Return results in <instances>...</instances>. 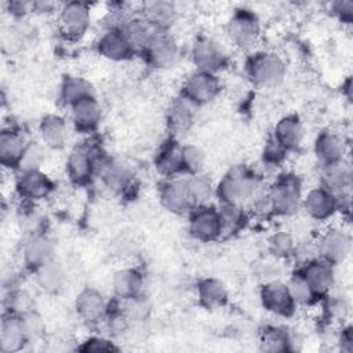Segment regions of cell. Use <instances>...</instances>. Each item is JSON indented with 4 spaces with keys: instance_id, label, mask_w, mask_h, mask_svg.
Listing matches in <instances>:
<instances>
[{
    "instance_id": "33",
    "label": "cell",
    "mask_w": 353,
    "mask_h": 353,
    "mask_svg": "<svg viewBox=\"0 0 353 353\" xmlns=\"http://www.w3.org/2000/svg\"><path fill=\"white\" fill-rule=\"evenodd\" d=\"M61 101L63 105L70 108L72 105L90 99V98H97V91L95 87L92 85L91 81L83 77L77 76H68L63 79L61 84Z\"/></svg>"
},
{
    "instance_id": "12",
    "label": "cell",
    "mask_w": 353,
    "mask_h": 353,
    "mask_svg": "<svg viewBox=\"0 0 353 353\" xmlns=\"http://www.w3.org/2000/svg\"><path fill=\"white\" fill-rule=\"evenodd\" d=\"M298 273L305 279L316 296L327 295L335 283L334 265L320 256L306 259Z\"/></svg>"
},
{
    "instance_id": "36",
    "label": "cell",
    "mask_w": 353,
    "mask_h": 353,
    "mask_svg": "<svg viewBox=\"0 0 353 353\" xmlns=\"http://www.w3.org/2000/svg\"><path fill=\"white\" fill-rule=\"evenodd\" d=\"M185 185L192 204V210L194 207L210 204L212 194H215V189L212 188L210 179L203 174L186 175Z\"/></svg>"
},
{
    "instance_id": "2",
    "label": "cell",
    "mask_w": 353,
    "mask_h": 353,
    "mask_svg": "<svg viewBox=\"0 0 353 353\" xmlns=\"http://www.w3.org/2000/svg\"><path fill=\"white\" fill-rule=\"evenodd\" d=\"M248 80L258 88H274L283 83L287 74L284 59L273 51H258L245 62Z\"/></svg>"
},
{
    "instance_id": "24",
    "label": "cell",
    "mask_w": 353,
    "mask_h": 353,
    "mask_svg": "<svg viewBox=\"0 0 353 353\" xmlns=\"http://www.w3.org/2000/svg\"><path fill=\"white\" fill-rule=\"evenodd\" d=\"M29 342L22 316L6 312L0 325V349L4 353H14Z\"/></svg>"
},
{
    "instance_id": "16",
    "label": "cell",
    "mask_w": 353,
    "mask_h": 353,
    "mask_svg": "<svg viewBox=\"0 0 353 353\" xmlns=\"http://www.w3.org/2000/svg\"><path fill=\"white\" fill-rule=\"evenodd\" d=\"M15 190L21 199L36 201L51 193L52 182L41 170L19 171L15 179Z\"/></svg>"
},
{
    "instance_id": "34",
    "label": "cell",
    "mask_w": 353,
    "mask_h": 353,
    "mask_svg": "<svg viewBox=\"0 0 353 353\" xmlns=\"http://www.w3.org/2000/svg\"><path fill=\"white\" fill-rule=\"evenodd\" d=\"M117 301V316L125 323L141 324L146 321L152 313V305L143 294Z\"/></svg>"
},
{
    "instance_id": "10",
    "label": "cell",
    "mask_w": 353,
    "mask_h": 353,
    "mask_svg": "<svg viewBox=\"0 0 353 353\" xmlns=\"http://www.w3.org/2000/svg\"><path fill=\"white\" fill-rule=\"evenodd\" d=\"M259 298L265 310L279 317L292 316L298 306L287 287V283L281 280L266 281L261 287Z\"/></svg>"
},
{
    "instance_id": "8",
    "label": "cell",
    "mask_w": 353,
    "mask_h": 353,
    "mask_svg": "<svg viewBox=\"0 0 353 353\" xmlns=\"http://www.w3.org/2000/svg\"><path fill=\"white\" fill-rule=\"evenodd\" d=\"M192 61L197 70L215 73L228 63L225 47L210 36H199L192 46Z\"/></svg>"
},
{
    "instance_id": "7",
    "label": "cell",
    "mask_w": 353,
    "mask_h": 353,
    "mask_svg": "<svg viewBox=\"0 0 353 353\" xmlns=\"http://www.w3.org/2000/svg\"><path fill=\"white\" fill-rule=\"evenodd\" d=\"M189 233L201 243L215 241L222 236L219 210L211 204L194 207L189 211Z\"/></svg>"
},
{
    "instance_id": "13",
    "label": "cell",
    "mask_w": 353,
    "mask_h": 353,
    "mask_svg": "<svg viewBox=\"0 0 353 353\" xmlns=\"http://www.w3.org/2000/svg\"><path fill=\"white\" fill-rule=\"evenodd\" d=\"M98 156L90 146L80 145L72 149L66 160V172L69 179L76 185H84L91 181L97 172Z\"/></svg>"
},
{
    "instance_id": "3",
    "label": "cell",
    "mask_w": 353,
    "mask_h": 353,
    "mask_svg": "<svg viewBox=\"0 0 353 353\" xmlns=\"http://www.w3.org/2000/svg\"><path fill=\"white\" fill-rule=\"evenodd\" d=\"M302 183L294 174L280 175L268 188L269 211L277 216H292L302 204Z\"/></svg>"
},
{
    "instance_id": "4",
    "label": "cell",
    "mask_w": 353,
    "mask_h": 353,
    "mask_svg": "<svg viewBox=\"0 0 353 353\" xmlns=\"http://www.w3.org/2000/svg\"><path fill=\"white\" fill-rule=\"evenodd\" d=\"M261 21L250 8H237L226 23V34L234 47L243 51L252 50L261 39Z\"/></svg>"
},
{
    "instance_id": "44",
    "label": "cell",
    "mask_w": 353,
    "mask_h": 353,
    "mask_svg": "<svg viewBox=\"0 0 353 353\" xmlns=\"http://www.w3.org/2000/svg\"><path fill=\"white\" fill-rule=\"evenodd\" d=\"M261 349L265 352L290 350V334L281 328H269L261 339Z\"/></svg>"
},
{
    "instance_id": "43",
    "label": "cell",
    "mask_w": 353,
    "mask_h": 353,
    "mask_svg": "<svg viewBox=\"0 0 353 353\" xmlns=\"http://www.w3.org/2000/svg\"><path fill=\"white\" fill-rule=\"evenodd\" d=\"M47 148L43 143L39 142H29L22 160L19 163L18 170L26 171V170H41L43 165L47 161Z\"/></svg>"
},
{
    "instance_id": "1",
    "label": "cell",
    "mask_w": 353,
    "mask_h": 353,
    "mask_svg": "<svg viewBox=\"0 0 353 353\" xmlns=\"http://www.w3.org/2000/svg\"><path fill=\"white\" fill-rule=\"evenodd\" d=\"M215 196L221 204L269 211L268 189L263 182L245 165L230 168L215 186Z\"/></svg>"
},
{
    "instance_id": "39",
    "label": "cell",
    "mask_w": 353,
    "mask_h": 353,
    "mask_svg": "<svg viewBox=\"0 0 353 353\" xmlns=\"http://www.w3.org/2000/svg\"><path fill=\"white\" fill-rule=\"evenodd\" d=\"M181 156L183 172H186L188 175L203 174V170L205 167V153L200 146L186 143L181 146Z\"/></svg>"
},
{
    "instance_id": "28",
    "label": "cell",
    "mask_w": 353,
    "mask_h": 353,
    "mask_svg": "<svg viewBox=\"0 0 353 353\" xmlns=\"http://www.w3.org/2000/svg\"><path fill=\"white\" fill-rule=\"evenodd\" d=\"M41 143L48 149H62L69 138V125L59 114H46L39 123Z\"/></svg>"
},
{
    "instance_id": "22",
    "label": "cell",
    "mask_w": 353,
    "mask_h": 353,
    "mask_svg": "<svg viewBox=\"0 0 353 353\" xmlns=\"http://www.w3.org/2000/svg\"><path fill=\"white\" fill-rule=\"evenodd\" d=\"M28 145L29 141L18 128H3L0 132V161L3 167L18 168Z\"/></svg>"
},
{
    "instance_id": "41",
    "label": "cell",
    "mask_w": 353,
    "mask_h": 353,
    "mask_svg": "<svg viewBox=\"0 0 353 353\" xmlns=\"http://www.w3.org/2000/svg\"><path fill=\"white\" fill-rule=\"evenodd\" d=\"M0 44L3 52L7 55L19 52L25 44L23 30L14 23L3 25L0 29Z\"/></svg>"
},
{
    "instance_id": "48",
    "label": "cell",
    "mask_w": 353,
    "mask_h": 353,
    "mask_svg": "<svg viewBox=\"0 0 353 353\" xmlns=\"http://www.w3.org/2000/svg\"><path fill=\"white\" fill-rule=\"evenodd\" d=\"M331 12L342 22L352 23L353 21V1L350 0H336L330 6Z\"/></svg>"
},
{
    "instance_id": "42",
    "label": "cell",
    "mask_w": 353,
    "mask_h": 353,
    "mask_svg": "<svg viewBox=\"0 0 353 353\" xmlns=\"http://www.w3.org/2000/svg\"><path fill=\"white\" fill-rule=\"evenodd\" d=\"M6 307L7 312L22 316L34 309L33 296L26 290L11 288L6 298Z\"/></svg>"
},
{
    "instance_id": "52",
    "label": "cell",
    "mask_w": 353,
    "mask_h": 353,
    "mask_svg": "<svg viewBox=\"0 0 353 353\" xmlns=\"http://www.w3.org/2000/svg\"><path fill=\"white\" fill-rule=\"evenodd\" d=\"M338 343L341 350L343 352H352L353 350V335H352V327L346 325L341 330Z\"/></svg>"
},
{
    "instance_id": "38",
    "label": "cell",
    "mask_w": 353,
    "mask_h": 353,
    "mask_svg": "<svg viewBox=\"0 0 353 353\" xmlns=\"http://www.w3.org/2000/svg\"><path fill=\"white\" fill-rule=\"evenodd\" d=\"M268 248L270 254L276 258L285 259L292 256L298 251V244L290 232L277 230L269 237Z\"/></svg>"
},
{
    "instance_id": "32",
    "label": "cell",
    "mask_w": 353,
    "mask_h": 353,
    "mask_svg": "<svg viewBox=\"0 0 353 353\" xmlns=\"http://www.w3.org/2000/svg\"><path fill=\"white\" fill-rule=\"evenodd\" d=\"M196 294L199 303L208 309H219L228 302V290L225 284L218 279H203L197 283Z\"/></svg>"
},
{
    "instance_id": "25",
    "label": "cell",
    "mask_w": 353,
    "mask_h": 353,
    "mask_svg": "<svg viewBox=\"0 0 353 353\" xmlns=\"http://www.w3.org/2000/svg\"><path fill=\"white\" fill-rule=\"evenodd\" d=\"M352 185V167L346 159L324 164L320 168V186L331 193L341 194L349 192Z\"/></svg>"
},
{
    "instance_id": "20",
    "label": "cell",
    "mask_w": 353,
    "mask_h": 353,
    "mask_svg": "<svg viewBox=\"0 0 353 353\" xmlns=\"http://www.w3.org/2000/svg\"><path fill=\"white\" fill-rule=\"evenodd\" d=\"M23 265L32 272L54 258V244L44 233L29 234L21 250Z\"/></svg>"
},
{
    "instance_id": "6",
    "label": "cell",
    "mask_w": 353,
    "mask_h": 353,
    "mask_svg": "<svg viewBox=\"0 0 353 353\" xmlns=\"http://www.w3.org/2000/svg\"><path fill=\"white\" fill-rule=\"evenodd\" d=\"M219 92L221 81L215 73L194 70L183 80L179 95L199 108L212 102Z\"/></svg>"
},
{
    "instance_id": "26",
    "label": "cell",
    "mask_w": 353,
    "mask_h": 353,
    "mask_svg": "<svg viewBox=\"0 0 353 353\" xmlns=\"http://www.w3.org/2000/svg\"><path fill=\"white\" fill-rule=\"evenodd\" d=\"M273 138L287 153L299 149L305 138V127L299 116L287 114L281 117L274 125Z\"/></svg>"
},
{
    "instance_id": "14",
    "label": "cell",
    "mask_w": 353,
    "mask_h": 353,
    "mask_svg": "<svg viewBox=\"0 0 353 353\" xmlns=\"http://www.w3.org/2000/svg\"><path fill=\"white\" fill-rule=\"evenodd\" d=\"M301 208H303L309 218L321 222L332 218L338 212V201L334 193L323 186H317L303 194Z\"/></svg>"
},
{
    "instance_id": "50",
    "label": "cell",
    "mask_w": 353,
    "mask_h": 353,
    "mask_svg": "<svg viewBox=\"0 0 353 353\" xmlns=\"http://www.w3.org/2000/svg\"><path fill=\"white\" fill-rule=\"evenodd\" d=\"M330 312L334 317L338 319H343L347 312H349V301L347 296L342 295V294H336L330 296Z\"/></svg>"
},
{
    "instance_id": "11",
    "label": "cell",
    "mask_w": 353,
    "mask_h": 353,
    "mask_svg": "<svg viewBox=\"0 0 353 353\" xmlns=\"http://www.w3.org/2000/svg\"><path fill=\"white\" fill-rule=\"evenodd\" d=\"M121 29L127 36L130 44L132 46L134 51L142 54L161 33L167 32L165 29H161L160 26L149 21L142 14L128 17L125 22L121 25Z\"/></svg>"
},
{
    "instance_id": "51",
    "label": "cell",
    "mask_w": 353,
    "mask_h": 353,
    "mask_svg": "<svg viewBox=\"0 0 353 353\" xmlns=\"http://www.w3.org/2000/svg\"><path fill=\"white\" fill-rule=\"evenodd\" d=\"M34 8V4L30 1H21V0H15V1H8L7 3V10L10 11L11 15L14 17H23L26 15L29 11H32Z\"/></svg>"
},
{
    "instance_id": "35",
    "label": "cell",
    "mask_w": 353,
    "mask_h": 353,
    "mask_svg": "<svg viewBox=\"0 0 353 353\" xmlns=\"http://www.w3.org/2000/svg\"><path fill=\"white\" fill-rule=\"evenodd\" d=\"M157 171L165 178H175L183 172L181 146L175 141L167 142L154 159Z\"/></svg>"
},
{
    "instance_id": "47",
    "label": "cell",
    "mask_w": 353,
    "mask_h": 353,
    "mask_svg": "<svg viewBox=\"0 0 353 353\" xmlns=\"http://www.w3.org/2000/svg\"><path fill=\"white\" fill-rule=\"evenodd\" d=\"M81 352H116L119 347L110 341L103 336H91L85 339L79 347Z\"/></svg>"
},
{
    "instance_id": "18",
    "label": "cell",
    "mask_w": 353,
    "mask_h": 353,
    "mask_svg": "<svg viewBox=\"0 0 353 353\" xmlns=\"http://www.w3.org/2000/svg\"><path fill=\"white\" fill-rule=\"evenodd\" d=\"M196 109L197 106L182 95L172 99L167 110V124L174 137H183L190 131L196 120Z\"/></svg>"
},
{
    "instance_id": "17",
    "label": "cell",
    "mask_w": 353,
    "mask_h": 353,
    "mask_svg": "<svg viewBox=\"0 0 353 353\" xmlns=\"http://www.w3.org/2000/svg\"><path fill=\"white\" fill-rule=\"evenodd\" d=\"M159 199L168 212L183 214L192 210V204L188 196L185 176L165 178L159 189Z\"/></svg>"
},
{
    "instance_id": "9",
    "label": "cell",
    "mask_w": 353,
    "mask_h": 353,
    "mask_svg": "<svg viewBox=\"0 0 353 353\" xmlns=\"http://www.w3.org/2000/svg\"><path fill=\"white\" fill-rule=\"evenodd\" d=\"M316 248L321 259L335 266L343 262L350 254V250H352L350 233L341 226H331L320 234Z\"/></svg>"
},
{
    "instance_id": "15",
    "label": "cell",
    "mask_w": 353,
    "mask_h": 353,
    "mask_svg": "<svg viewBox=\"0 0 353 353\" xmlns=\"http://www.w3.org/2000/svg\"><path fill=\"white\" fill-rule=\"evenodd\" d=\"M97 51L114 62L130 59L135 52L121 28H108L97 41Z\"/></svg>"
},
{
    "instance_id": "37",
    "label": "cell",
    "mask_w": 353,
    "mask_h": 353,
    "mask_svg": "<svg viewBox=\"0 0 353 353\" xmlns=\"http://www.w3.org/2000/svg\"><path fill=\"white\" fill-rule=\"evenodd\" d=\"M176 11L178 10L174 3L165 0H154L143 4L142 15L161 29L168 30V28L176 18Z\"/></svg>"
},
{
    "instance_id": "40",
    "label": "cell",
    "mask_w": 353,
    "mask_h": 353,
    "mask_svg": "<svg viewBox=\"0 0 353 353\" xmlns=\"http://www.w3.org/2000/svg\"><path fill=\"white\" fill-rule=\"evenodd\" d=\"M218 210H219L221 223H222V236L233 234L243 228L245 222V212L243 207L221 204Z\"/></svg>"
},
{
    "instance_id": "45",
    "label": "cell",
    "mask_w": 353,
    "mask_h": 353,
    "mask_svg": "<svg viewBox=\"0 0 353 353\" xmlns=\"http://www.w3.org/2000/svg\"><path fill=\"white\" fill-rule=\"evenodd\" d=\"M287 287L296 305H309L317 298L312 291V288L309 287V284L298 272L290 276L287 281Z\"/></svg>"
},
{
    "instance_id": "23",
    "label": "cell",
    "mask_w": 353,
    "mask_h": 353,
    "mask_svg": "<svg viewBox=\"0 0 353 353\" xmlns=\"http://www.w3.org/2000/svg\"><path fill=\"white\" fill-rule=\"evenodd\" d=\"M74 310L85 323H97L108 312V302L101 291L92 287L83 288L74 299Z\"/></svg>"
},
{
    "instance_id": "46",
    "label": "cell",
    "mask_w": 353,
    "mask_h": 353,
    "mask_svg": "<svg viewBox=\"0 0 353 353\" xmlns=\"http://www.w3.org/2000/svg\"><path fill=\"white\" fill-rule=\"evenodd\" d=\"M22 321L25 325L26 335L29 338V342L33 339H37L43 335L44 332V321L41 316L33 309L25 314H22Z\"/></svg>"
},
{
    "instance_id": "29",
    "label": "cell",
    "mask_w": 353,
    "mask_h": 353,
    "mask_svg": "<svg viewBox=\"0 0 353 353\" xmlns=\"http://www.w3.org/2000/svg\"><path fill=\"white\" fill-rule=\"evenodd\" d=\"M314 154L320 165L343 160L346 154V142L334 131H321L314 141Z\"/></svg>"
},
{
    "instance_id": "31",
    "label": "cell",
    "mask_w": 353,
    "mask_h": 353,
    "mask_svg": "<svg viewBox=\"0 0 353 353\" xmlns=\"http://www.w3.org/2000/svg\"><path fill=\"white\" fill-rule=\"evenodd\" d=\"M33 277L36 285L48 294H55L62 290L66 281V272L63 265L52 258L51 261L46 262L44 265L39 266L33 270Z\"/></svg>"
},
{
    "instance_id": "30",
    "label": "cell",
    "mask_w": 353,
    "mask_h": 353,
    "mask_svg": "<svg viewBox=\"0 0 353 353\" xmlns=\"http://www.w3.org/2000/svg\"><path fill=\"white\" fill-rule=\"evenodd\" d=\"M143 274L137 268H121L112 276V291L116 299H127L142 294Z\"/></svg>"
},
{
    "instance_id": "5",
    "label": "cell",
    "mask_w": 353,
    "mask_h": 353,
    "mask_svg": "<svg viewBox=\"0 0 353 353\" xmlns=\"http://www.w3.org/2000/svg\"><path fill=\"white\" fill-rule=\"evenodd\" d=\"M91 7L83 1L65 3L58 15V29L63 39L77 41L85 36L91 26Z\"/></svg>"
},
{
    "instance_id": "21",
    "label": "cell",
    "mask_w": 353,
    "mask_h": 353,
    "mask_svg": "<svg viewBox=\"0 0 353 353\" xmlns=\"http://www.w3.org/2000/svg\"><path fill=\"white\" fill-rule=\"evenodd\" d=\"M146 62L154 69L171 68L179 57V47L175 39L167 32L161 33L143 52Z\"/></svg>"
},
{
    "instance_id": "27",
    "label": "cell",
    "mask_w": 353,
    "mask_h": 353,
    "mask_svg": "<svg viewBox=\"0 0 353 353\" xmlns=\"http://www.w3.org/2000/svg\"><path fill=\"white\" fill-rule=\"evenodd\" d=\"M70 123L80 132L94 131L102 119V108L97 98L80 101L70 108Z\"/></svg>"
},
{
    "instance_id": "19",
    "label": "cell",
    "mask_w": 353,
    "mask_h": 353,
    "mask_svg": "<svg viewBox=\"0 0 353 353\" xmlns=\"http://www.w3.org/2000/svg\"><path fill=\"white\" fill-rule=\"evenodd\" d=\"M99 178L106 189L113 193H123L127 190L134 179V168L130 163L121 159H112L99 170Z\"/></svg>"
},
{
    "instance_id": "49",
    "label": "cell",
    "mask_w": 353,
    "mask_h": 353,
    "mask_svg": "<svg viewBox=\"0 0 353 353\" xmlns=\"http://www.w3.org/2000/svg\"><path fill=\"white\" fill-rule=\"evenodd\" d=\"M287 152L277 143V141L272 137L265 148L263 152V159L266 163L269 164H279L283 161V159L285 157Z\"/></svg>"
}]
</instances>
